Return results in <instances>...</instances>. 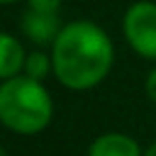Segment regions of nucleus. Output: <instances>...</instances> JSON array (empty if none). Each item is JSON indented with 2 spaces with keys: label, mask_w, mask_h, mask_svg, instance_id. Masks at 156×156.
<instances>
[{
  "label": "nucleus",
  "mask_w": 156,
  "mask_h": 156,
  "mask_svg": "<svg viewBox=\"0 0 156 156\" xmlns=\"http://www.w3.org/2000/svg\"><path fill=\"white\" fill-rule=\"evenodd\" d=\"M51 61L54 76L63 88L90 90L102 83L112 68V39L100 24L90 20L68 22L51 44Z\"/></svg>",
  "instance_id": "nucleus-1"
},
{
  "label": "nucleus",
  "mask_w": 156,
  "mask_h": 156,
  "mask_svg": "<svg viewBox=\"0 0 156 156\" xmlns=\"http://www.w3.org/2000/svg\"><path fill=\"white\" fill-rule=\"evenodd\" d=\"M54 117V100L41 80L20 73L0 83V122L15 134H39Z\"/></svg>",
  "instance_id": "nucleus-2"
},
{
  "label": "nucleus",
  "mask_w": 156,
  "mask_h": 156,
  "mask_svg": "<svg viewBox=\"0 0 156 156\" xmlns=\"http://www.w3.org/2000/svg\"><path fill=\"white\" fill-rule=\"evenodd\" d=\"M124 39L141 58H156V2L139 0L127 7L122 20Z\"/></svg>",
  "instance_id": "nucleus-3"
},
{
  "label": "nucleus",
  "mask_w": 156,
  "mask_h": 156,
  "mask_svg": "<svg viewBox=\"0 0 156 156\" xmlns=\"http://www.w3.org/2000/svg\"><path fill=\"white\" fill-rule=\"evenodd\" d=\"M20 29L22 34L37 44V46H49L54 44V39L58 37L61 32V22H58V15L56 12H41V10H34V7H27L20 17Z\"/></svg>",
  "instance_id": "nucleus-4"
},
{
  "label": "nucleus",
  "mask_w": 156,
  "mask_h": 156,
  "mask_svg": "<svg viewBox=\"0 0 156 156\" xmlns=\"http://www.w3.org/2000/svg\"><path fill=\"white\" fill-rule=\"evenodd\" d=\"M88 156H144V151L129 134L107 132L90 144Z\"/></svg>",
  "instance_id": "nucleus-5"
},
{
  "label": "nucleus",
  "mask_w": 156,
  "mask_h": 156,
  "mask_svg": "<svg viewBox=\"0 0 156 156\" xmlns=\"http://www.w3.org/2000/svg\"><path fill=\"white\" fill-rule=\"evenodd\" d=\"M24 58L27 51L20 44V39L7 32H0V80L20 76L24 71Z\"/></svg>",
  "instance_id": "nucleus-6"
},
{
  "label": "nucleus",
  "mask_w": 156,
  "mask_h": 156,
  "mask_svg": "<svg viewBox=\"0 0 156 156\" xmlns=\"http://www.w3.org/2000/svg\"><path fill=\"white\" fill-rule=\"evenodd\" d=\"M29 78H37V80H44L49 73H54V61H51V54L41 51V49H34L27 54L24 58V71Z\"/></svg>",
  "instance_id": "nucleus-7"
},
{
  "label": "nucleus",
  "mask_w": 156,
  "mask_h": 156,
  "mask_svg": "<svg viewBox=\"0 0 156 156\" xmlns=\"http://www.w3.org/2000/svg\"><path fill=\"white\" fill-rule=\"evenodd\" d=\"M27 7L41 10V12H56L61 7V0H27Z\"/></svg>",
  "instance_id": "nucleus-8"
},
{
  "label": "nucleus",
  "mask_w": 156,
  "mask_h": 156,
  "mask_svg": "<svg viewBox=\"0 0 156 156\" xmlns=\"http://www.w3.org/2000/svg\"><path fill=\"white\" fill-rule=\"evenodd\" d=\"M144 88H146V95H149V100H151V102H156V68H151V71H149Z\"/></svg>",
  "instance_id": "nucleus-9"
},
{
  "label": "nucleus",
  "mask_w": 156,
  "mask_h": 156,
  "mask_svg": "<svg viewBox=\"0 0 156 156\" xmlns=\"http://www.w3.org/2000/svg\"><path fill=\"white\" fill-rule=\"evenodd\" d=\"M144 156H156V141H154V144H151V146L144 151Z\"/></svg>",
  "instance_id": "nucleus-10"
},
{
  "label": "nucleus",
  "mask_w": 156,
  "mask_h": 156,
  "mask_svg": "<svg viewBox=\"0 0 156 156\" xmlns=\"http://www.w3.org/2000/svg\"><path fill=\"white\" fill-rule=\"evenodd\" d=\"M2 5H10V2H20V0H0Z\"/></svg>",
  "instance_id": "nucleus-11"
},
{
  "label": "nucleus",
  "mask_w": 156,
  "mask_h": 156,
  "mask_svg": "<svg viewBox=\"0 0 156 156\" xmlns=\"http://www.w3.org/2000/svg\"><path fill=\"white\" fill-rule=\"evenodd\" d=\"M0 156H7V151H5V149H2V146H0Z\"/></svg>",
  "instance_id": "nucleus-12"
}]
</instances>
